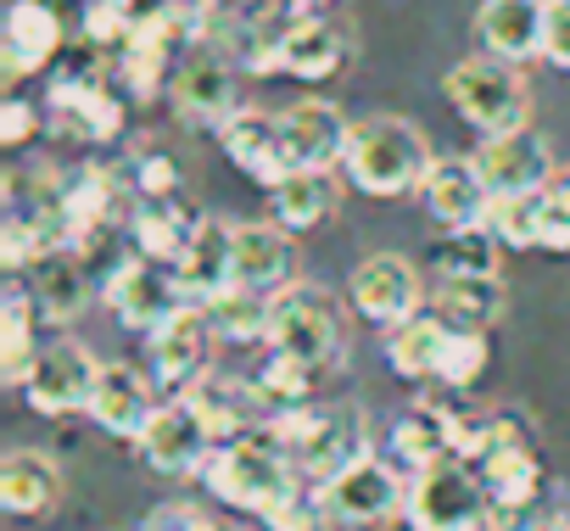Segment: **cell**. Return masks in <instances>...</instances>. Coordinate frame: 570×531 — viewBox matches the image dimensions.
I'll return each mask as SVG.
<instances>
[{
  "label": "cell",
  "instance_id": "cell-13",
  "mask_svg": "<svg viewBox=\"0 0 570 531\" xmlns=\"http://www.w3.org/2000/svg\"><path fill=\"white\" fill-rule=\"evenodd\" d=\"M475 168L498 196H531V190H548L553 185V151L537 129H514V135H492L475 146Z\"/></svg>",
  "mask_w": 570,
  "mask_h": 531
},
{
  "label": "cell",
  "instance_id": "cell-4",
  "mask_svg": "<svg viewBox=\"0 0 570 531\" xmlns=\"http://www.w3.org/2000/svg\"><path fill=\"white\" fill-rule=\"evenodd\" d=\"M268 353H285L308 370H331L342 358V314L320 286H285L268 308Z\"/></svg>",
  "mask_w": 570,
  "mask_h": 531
},
{
  "label": "cell",
  "instance_id": "cell-32",
  "mask_svg": "<svg viewBox=\"0 0 570 531\" xmlns=\"http://www.w3.org/2000/svg\"><path fill=\"white\" fill-rule=\"evenodd\" d=\"M268 201H274V224H279V229L303 235V229H320V224L336 213V185H331V174L292 168V174L268 190Z\"/></svg>",
  "mask_w": 570,
  "mask_h": 531
},
{
  "label": "cell",
  "instance_id": "cell-23",
  "mask_svg": "<svg viewBox=\"0 0 570 531\" xmlns=\"http://www.w3.org/2000/svg\"><path fill=\"white\" fill-rule=\"evenodd\" d=\"M274 51H279V73H292L303 85H320V79H336L342 62H347V35L331 23V18H292L279 35H274Z\"/></svg>",
  "mask_w": 570,
  "mask_h": 531
},
{
  "label": "cell",
  "instance_id": "cell-6",
  "mask_svg": "<svg viewBox=\"0 0 570 531\" xmlns=\"http://www.w3.org/2000/svg\"><path fill=\"white\" fill-rule=\"evenodd\" d=\"M409 525L414 531H487V486L481 475L453 459L409 481Z\"/></svg>",
  "mask_w": 570,
  "mask_h": 531
},
{
  "label": "cell",
  "instance_id": "cell-46",
  "mask_svg": "<svg viewBox=\"0 0 570 531\" xmlns=\"http://www.w3.org/2000/svg\"><path fill=\"white\" fill-rule=\"evenodd\" d=\"M553 190H559V196H564V207H570V168H564V174L553 179Z\"/></svg>",
  "mask_w": 570,
  "mask_h": 531
},
{
  "label": "cell",
  "instance_id": "cell-48",
  "mask_svg": "<svg viewBox=\"0 0 570 531\" xmlns=\"http://www.w3.org/2000/svg\"><path fill=\"white\" fill-rule=\"evenodd\" d=\"M308 7H331V0H308Z\"/></svg>",
  "mask_w": 570,
  "mask_h": 531
},
{
  "label": "cell",
  "instance_id": "cell-45",
  "mask_svg": "<svg viewBox=\"0 0 570 531\" xmlns=\"http://www.w3.org/2000/svg\"><path fill=\"white\" fill-rule=\"evenodd\" d=\"M531 531H570V520H564V514H542Z\"/></svg>",
  "mask_w": 570,
  "mask_h": 531
},
{
  "label": "cell",
  "instance_id": "cell-29",
  "mask_svg": "<svg viewBox=\"0 0 570 531\" xmlns=\"http://www.w3.org/2000/svg\"><path fill=\"white\" fill-rule=\"evenodd\" d=\"M196 224H202V213H190L179 196H168V201H135L129 240H135V252L146 263H179V252L196 235Z\"/></svg>",
  "mask_w": 570,
  "mask_h": 531
},
{
  "label": "cell",
  "instance_id": "cell-21",
  "mask_svg": "<svg viewBox=\"0 0 570 531\" xmlns=\"http://www.w3.org/2000/svg\"><path fill=\"white\" fill-rule=\"evenodd\" d=\"M542 35H548V0H481L475 12L481 51L509 68L542 57Z\"/></svg>",
  "mask_w": 570,
  "mask_h": 531
},
{
  "label": "cell",
  "instance_id": "cell-15",
  "mask_svg": "<svg viewBox=\"0 0 570 531\" xmlns=\"http://www.w3.org/2000/svg\"><path fill=\"white\" fill-rule=\"evenodd\" d=\"M168 96H174V112H179V118L213 124V129H224V124L240 112V107H235V68H229V57H224L218 46H196V51L179 62Z\"/></svg>",
  "mask_w": 570,
  "mask_h": 531
},
{
  "label": "cell",
  "instance_id": "cell-37",
  "mask_svg": "<svg viewBox=\"0 0 570 531\" xmlns=\"http://www.w3.org/2000/svg\"><path fill=\"white\" fill-rule=\"evenodd\" d=\"M542 196H548V190H531V196H498V201H492L487 229L498 235V246H537V229H542Z\"/></svg>",
  "mask_w": 570,
  "mask_h": 531
},
{
  "label": "cell",
  "instance_id": "cell-22",
  "mask_svg": "<svg viewBox=\"0 0 570 531\" xmlns=\"http://www.w3.org/2000/svg\"><path fill=\"white\" fill-rule=\"evenodd\" d=\"M218 140H224L229 163H235L246 179H257L263 190H274L285 174H292V157H285V129H279V118H268V112H257V107H240V112L218 129Z\"/></svg>",
  "mask_w": 570,
  "mask_h": 531
},
{
  "label": "cell",
  "instance_id": "cell-18",
  "mask_svg": "<svg viewBox=\"0 0 570 531\" xmlns=\"http://www.w3.org/2000/svg\"><path fill=\"white\" fill-rule=\"evenodd\" d=\"M51 124L73 140L107 146V140L124 135V101L96 73H62L51 85Z\"/></svg>",
  "mask_w": 570,
  "mask_h": 531
},
{
  "label": "cell",
  "instance_id": "cell-26",
  "mask_svg": "<svg viewBox=\"0 0 570 531\" xmlns=\"http://www.w3.org/2000/svg\"><path fill=\"white\" fill-rule=\"evenodd\" d=\"M29 297L40 303V314L51 325H73L85 308H90V263L62 246V252H46L35 269H29Z\"/></svg>",
  "mask_w": 570,
  "mask_h": 531
},
{
  "label": "cell",
  "instance_id": "cell-28",
  "mask_svg": "<svg viewBox=\"0 0 570 531\" xmlns=\"http://www.w3.org/2000/svg\"><path fill=\"white\" fill-rule=\"evenodd\" d=\"M190 403H196V414H202V425L213 431L218 448L252 436V431L263 425V414H268L252 381H218V375H207V381L190 392Z\"/></svg>",
  "mask_w": 570,
  "mask_h": 531
},
{
  "label": "cell",
  "instance_id": "cell-44",
  "mask_svg": "<svg viewBox=\"0 0 570 531\" xmlns=\"http://www.w3.org/2000/svg\"><path fill=\"white\" fill-rule=\"evenodd\" d=\"M202 531H246V525H235V520H224V514H207Z\"/></svg>",
  "mask_w": 570,
  "mask_h": 531
},
{
  "label": "cell",
  "instance_id": "cell-1",
  "mask_svg": "<svg viewBox=\"0 0 570 531\" xmlns=\"http://www.w3.org/2000/svg\"><path fill=\"white\" fill-rule=\"evenodd\" d=\"M268 436L292 453L303 486H331L347 464H358L370 453V420L353 403H331V409H292V414H274Z\"/></svg>",
  "mask_w": 570,
  "mask_h": 531
},
{
  "label": "cell",
  "instance_id": "cell-34",
  "mask_svg": "<svg viewBox=\"0 0 570 531\" xmlns=\"http://www.w3.org/2000/svg\"><path fill=\"white\" fill-rule=\"evenodd\" d=\"M503 308H509L503 281H442L436 286V314L453 331H492Z\"/></svg>",
  "mask_w": 570,
  "mask_h": 531
},
{
  "label": "cell",
  "instance_id": "cell-20",
  "mask_svg": "<svg viewBox=\"0 0 570 531\" xmlns=\"http://www.w3.org/2000/svg\"><path fill=\"white\" fill-rule=\"evenodd\" d=\"M297 246L292 229L268 224H235V286L257 297H279L285 286H297Z\"/></svg>",
  "mask_w": 570,
  "mask_h": 531
},
{
  "label": "cell",
  "instance_id": "cell-14",
  "mask_svg": "<svg viewBox=\"0 0 570 531\" xmlns=\"http://www.w3.org/2000/svg\"><path fill=\"white\" fill-rule=\"evenodd\" d=\"M174 281H179V297L190 308L218 303L235 286V224H218L213 213H202L196 235L185 240V252L174 263Z\"/></svg>",
  "mask_w": 570,
  "mask_h": 531
},
{
  "label": "cell",
  "instance_id": "cell-43",
  "mask_svg": "<svg viewBox=\"0 0 570 531\" xmlns=\"http://www.w3.org/2000/svg\"><path fill=\"white\" fill-rule=\"evenodd\" d=\"M202 520H207V509H196V503H163L146 514L140 531H202Z\"/></svg>",
  "mask_w": 570,
  "mask_h": 531
},
{
  "label": "cell",
  "instance_id": "cell-38",
  "mask_svg": "<svg viewBox=\"0 0 570 531\" xmlns=\"http://www.w3.org/2000/svg\"><path fill=\"white\" fill-rule=\"evenodd\" d=\"M487 364H492V342H487V331H453L436 381L453 386V392H470V386L487 375Z\"/></svg>",
  "mask_w": 570,
  "mask_h": 531
},
{
  "label": "cell",
  "instance_id": "cell-41",
  "mask_svg": "<svg viewBox=\"0 0 570 531\" xmlns=\"http://www.w3.org/2000/svg\"><path fill=\"white\" fill-rule=\"evenodd\" d=\"M542 57L553 68H570V0H548V35H542Z\"/></svg>",
  "mask_w": 570,
  "mask_h": 531
},
{
  "label": "cell",
  "instance_id": "cell-30",
  "mask_svg": "<svg viewBox=\"0 0 570 531\" xmlns=\"http://www.w3.org/2000/svg\"><path fill=\"white\" fill-rule=\"evenodd\" d=\"M46 314H40V303L29 297V286H12L7 292V303H0V381L7 386H29V375H35V364H40V347L46 342H35V325H40Z\"/></svg>",
  "mask_w": 570,
  "mask_h": 531
},
{
  "label": "cell",
  "instance_id": "cell-5",
  "mask_svg": "<svg viewBox=\"0 0 570 531\" xmlns=\"http://www.w3.org/2000/svg\"><path fill=\"white\" fill-rule=\"evenodd\" d=\"M448 101L459 107V118L492 140V135H514L525 129V85L509 62L498 57H470L448 73Z\"/></svg>",
  "mask_w": 570,
  "mask_h": 531
},
{
  "label": "cell",
  "instance_id": "cell-24",
  "mask_svg": "<svg viewBox=\"0 0 570 531\" xmlns=\"http://www.w3.org/2000/svg\"><path fill=\"white\" fill-rule=\"evenodd\" d=\"M151 386H157V381H146L135 364H107L101 381H96V397H90V420H96L101 431H112V436L140 442V431H146L151 414L163 409Z\"/></svg>",
  "mask_w": 570,
  "mask_h": 531
},
{
  "label": "cell",
  "instance_id": "cell-3",
  "mask_svg": "<svg viewBox=\"0 0 570 531\" xmlns=\"http://www.w3.org/2000/svg\"><path fill=\"white\" fill-rule=\"evenodd\" d=\"M303 486L292 453H285L268 431H252L240 442H224L213 448V464H207V492L240 514H268L274 503H285Z\"/></svg>",
  "mask_w": 570,
  "mask_h": 531
},
{
  "label": "cell",
  "instance_id": "cell-35",
  "mask_svg": "<svg viewBox=\"0 0 570 531\" xmlns=\"http://www.w3.org/2000/svg\"><path fill=\"white\" fill-rule=\"evenodd\" d=\"M268 308H274V297H257V292L229 286V292H224L218 303H207L202 314H207V325H213L218 342L246 347V342H268Z\"/></svg>",
  "mask_w": 570,
  "mask_h": 531
},
{
  "label": "cell",
  "instance_id": "cell-16",
  "mask_svg": "<svg viewBox=\"0 0 570 531\" xmlns=\"http://www.w3.org/2000/svg\"><path fill=\"white\" fill-rule=\"evenodd\" d=\"M420 201H425V213L442 235L448 229H481L487 213H492V190H487L475 157H436L425 185H420Z\"/></svg>",
  "mask_w": 570,
  "mask_h": 531
},
{
  "label": "cell",
  "instance_id": "cell-27",
  "mask_svg": "<svg viewBox=\"0 0 570 531\" xmlns=\"http://www.w3.org/2000/svg\"><path fill=\"white\" fill-rule=\"evenodd\" d=\"M62 503V470L51 453L40 448H18L0 464V509L18 514V520H35V514H51Z\"/></svg>",
  "mask_w": 570,
  "mask_h": 531
},
{
  "label": "cell",
  "instance_id": "cell-9",
  "mask_svg": "<svg viewBox=\"0 0 570 531\" xmlns=\"http://www.w3.org/2000/svg\"><path fill=\"white\" fill-rule=\"evenodd\" d=\"M213 347H218V336H213V325H207V314L202 308H179L168 325H157L151 336H146V364H151V381L163 386V392H174V397H190L213 370Z\"/></svg>",
  "mask_w": 570,
  "mask_h": 531
},
{
  "label": "cell",
  "instance_id": "cell-25",
  "mask_svg": "<svg viewBox=\"0 0 570 531\" xmlns=\"http://www.w3.org/2000/svg\"><path fill=\"white\" fill-rule=\"evenodd\" d=\"M7 85L40 73L62 51V18L51 12V0H12L7 12Z\"/></svg>",
  "mask_w": 570,
  "mask_h": 531
},
{
  "label": "cell",
  "instance_id": "cell-7",
  "mask_svg": "<svg viewBox=\"0 0 570 531\" xmlns=\"http://www.w3.org/2000/svg\"><path fill=\"white\" fill-rule=\"evenodd\" d=\"M101 370H107V364H101L79 336H57V342L40 347V364H35L23 397H29L35 414H51V420H62V414H85L90 397H96Z\"/></svg>",
  "mask_w": 570,
  "mask_h": 531
},
{
  "label": "cell",
  "instance_id": "cell-40",
  "mask_svg": "<svg viewBox=\"0 0 570 531\" xmlns=\"http://www.w3.org/2000/svg\"><path fill=\"white\" fill-rule=\"evenodd\" d=\"M129 185L140 190V201H168V196H179V163L163 157V151H146V157L135 163Z\"/></svg>",
  "mask_w": 570,
  "mask_h": 531
},
{
  "label": "cell",
  "instance_id": "cell-42",
  "mask_svg": "<svg viewBox=\"0 0 570 531\" xmlns=\"http://www.w3.org/2000/svg\"><path fill=\"white\" fill-rule=\"evenodd\" d=\"M40 129V112L29 107V101H7V107H0V146H23L29 135Z\"/></svg>",
  "mask_w": 570,
  "mask_h": 531
},
{
  "label": "cell",
  "instance_id": "cell-36",
  "mask_svg": "<svg viewBox=\"0 0 570 531\" xmlns=\"http://www.w3.org/2000/svg\"><path fill=\"white\" fill-rule=\"evenodd\" d=\"M314 375H320V370H308V364H297V358H285V353H268V364H263V375H257L252 386H257L263 409L292 414V409H308Z\"/></svg>",
  "mask_w": 570,
  "mask_h": 531
},
{
  "label": "cell",
  "instance_id": "cell-8",
  "mask_svg": "<svg viewBox=\"0 0 570 531\" xmlns=\"http://www.w3.org/2000/svg\"><path fill=\"white\" fill-rule=\"evenodd\" d=\"M331 520L342 525H386L392 514H409V486L403 470L381 453H364L358 464H347L331 486H320Z\"/></svg>",
  "mask_w": 570,
  "mask_h": 531
},
{
  "label": "cell",
  "instance_id": "cell-33",
  "mask_svg": "<svg viewBox=\"0 0 570 531\" xmlns=\"http://www.w3.org/2000/svg\"><path fill=\"white\" fill-rule=\"evenodd\" d=\"M436 263V281H498V235L481 229H448L431 246Z\"/></svg>",
  "mask_w": 570,
  "mask_h": 531
},
{
  "label": "cell",
  "instance_id": "cell-47",
  "mask_svg": "<svg viewBox=\"0 0 570 531\" xmlns=\"http://www.w3.org/2000/svg\"><path fill=\"white\" fill-rule=\"evenodd\" d=\"M235 7H268V0H235Z\"/></svg>",
  "mask_w": 570,
  "mask_h": 531
},
{
  "label": "cell",
  "instance_id": "cell-11",
  "mask_svg": "<svg viewBox=\"0 0 570 531\" xmlns=\"http://www.w3.org/2000/svg\"><path fill=\"white\" fill-rule=\"evenodd\" d=\"M107 308H112V319L118 325H129V331H157V325H168L179 308H190L185 297H179V281L174 275H163V263H146V257H124L118 269L107 275Z\"/></svg>",
  "mask_w": 570,
  "mask_h": 531
},
{
  "label": "cell",
  "instance_id": "cell-2",
  "mask_svg": "<svg viewBox=\"0 0 570 531\" xmlns=\"http://www.w3.org/2000/svg\"><path fill=\"white\" fill-rule=\"evenodd\" d=\"M431 140L409 124V118H364L353 124V140H347V179L364 190V196H409L425 185L431 174Z\"/></svg>",
  "mask_w": 570,
  "mask_h": 531
},
{
  "label": "cell",
  "instance_id": "cell-39",
  "mask_svg": "<svg viewBox=\"0 0 570 531\" xmlns=\"http://www.w3.org/2000/svg\"><path fill=\"white\" fill-rule=\"evenodd\" d=\"M331 509H325V498L314 492V486H297L285 503H274L263 520H268V531H320V520H325Z\"/></svg>",
  "mask_w": 570,
  "mask_h": 531
},
{
  "label": "cell",
  "instance_id": "cell-31",
  "mask_svg": "<svg viewBox=\"0 0 570 531\" xmlns=\"http://www.w3.org/2000/svg\"><path fill=\"white\" fill-rule=\"evenodd\" d=\"M448 336H453V325H448L442 314H414L409 325L386 331V364H392L403 381H431V375H442Z\"/></svg>",
  "mask_w": 570,
  "mask_h": 531
},
{
  "label": "cell",
  "instance_id": "cell-19",
  "mask_svg": "<svg viewBox=\"0 0 570 531\" xmlns=\"http://www.w3.org/2000/svg\"><path fill=\"white\" fill-rule=\"evenodd\" d=\"M279 129H285V157H292V168H314V174H331L347 157V140H353V124L320 96L285 107Z\"/></svg>",
  "mask_w": 570,
  "mask_h": 531
},
{
  "label": "cell",
  "instance_id": "cell-10",
  "mask_svg": "<svg viewBox=\"0 0 570 531\" xmlns=\"http://www.w3.org/2000/svg\"><path fill=\"white\" fill-rule=\"evenodd\" d=\"M140 459L157 470V475H207V464H213V431L202 425V414H196V403L190 397H168L157 414H151V425L140 431Z\"/></svg>",
  "mask_w": 570,
  "mask_h": 531
},
{
  "label": "cell",
  "instance_id": "cell-17",
  "mask_svg": "<svg viewBox=\"0 0 570 531\" xmlns=\"http://www.w3.org/2000/svg\"><path fill=\"white\" fill-rule=\"evenodd\" d=\"M464 448H470V420L442 414L431 403L409 409L392 425V464L409 470V475H425L436 464H453V459H464Z\"/></svg>",
  "mask_w": 570,
  "mask_h": 531
},
{
  "label": "cell",
  "instance_id": "cell-12",
  "mask_svg": "<svg viewBox=\"0 0 570 531\" xmlns=\"http://www.w3.org/2000/svg\"><path fill=\"white\" fill-rule=\"evenodd\" d=\"M347 297H353V308H358L370 325L397 331V325H409V319L420 314L425 286H420V275H414V263H409V257H397V252H375V257H364L358 269H353Z\"/></svg>",
  "mask_w": 570,
  "mask_h": 531
}]
</instances>
